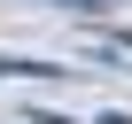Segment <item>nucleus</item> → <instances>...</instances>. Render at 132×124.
<instances>
[{"instance_id":"1","label":"nucleus","mask_w":132,"mask_h":124,"mask_svg":"<svg viewBox=\"0 0 132 124\" xmlns=\"http://www.w3.org/2000/svg\"><path fill=\"white\" fill-rule=\"evenodd\" d=\"M78 8H109V0H78Z\"/></svg>"}]
</instances>
